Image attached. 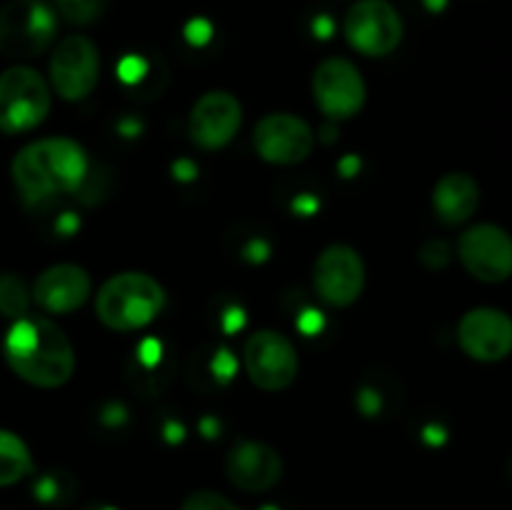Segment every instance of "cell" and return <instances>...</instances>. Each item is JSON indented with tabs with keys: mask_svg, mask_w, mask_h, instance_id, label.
Segmentation results:
<instances>
[{
	"mask_svg": "<svg viewBox=\"0 0 512 510\" xmlns=\"http://www.w3.org/2000/svg\"><path fill=\"white\" fill-rule=\"evenodd\" d=\"M458 258L463 268L480 283H503L512 275V238L505 228L478 223L458 240Z\"/></svg>",
	"mask_w": 512,
	"mask_h": 510,
	"instance_id": "obj_10",
	"label": "cell"
},
{
	"mask_svg": "<svg viewBox=\"0 0 512 510\" xmlns=\"http://www.w3.org/2000/svg\"><path fill=\"white\" fill-rule=\"evenodd\" d=\"M50 105L53 93L40 70L13 65L0 73V133H30L48 118Z\"/></svg>",
	"mask_w": 512,
	"mask_h": 510,
	"instance_id": "obj_4",
	"label": "cell"
},
{
	"mask_svg": "<svg viewBox=\"0 0 512 510\" xmlns=\"http://www.w3.org/2000/svg\"><path fill=\"white\" fill-rule=\"evenodd\" d=\"M10 175L20 198L43 205L58 195L75 193L88 178V153L73 138H40L18 150Z\"/></svg>",
	"mask_w": 512,
	"mask_h": 510,
	"instance_id": "obj_2",
	"label": "cell"
},
{
	"mask_svg": "<svg viewBox=\"0 0 512 510\" xmlns=\"http://www.w3.org/2000/svg\"><path fill=\"white\" fill-rule=\"evenodd\" d=\"M58 33V18L43 0H10L0 8V53L28 60L45 53Z\"/></svg>",
	"mask_w": 512,
	"mask_h": 510,
	"instance_id": "obj_5",
	"label": "cell"
},
{
	"mask_svg": "<svg viewBox=\"0 0 512 510\" xmlns=\"http://www.w3.org/2000/svg\"><path fill=\"white\" fill-rule=\"evenodd\" d=\"M245 373L250 383L268 393L290 388L298 378L300 360L293 340L280 330H255L243 350Z\"/></svg>",
	"mask_w": 512,
	"mask_h": 510,
	"instance_id": "obj_7",
	"label": "cell"
},
{
	"mask_svg": "<svg viewBox=\"0 0 512 510\" xmlns=\"http://www.w3.org/2000/svg\"><path fill=\"white\" fill-rule=\"evenodd\" d=\"M480 205V188L473 175L448 173L435 183L433 210L440 223L463 225L475 215Z\"/></svg>",
	"mask_w": 512,
	"mask_h": 510,
	"instance_id": "obj_17",
	"label": "cell"
},
{
	"mask_svg": "<svg viewBox=\"0 0 512 510\" xmlns=\"http://www.w3.org/2000/svg\"><path fill=\"white\" fill-rule=\"evenodd\" d=\"M165 308V290L153 275L140 270L115 273L95 295V315L115 333H133L153 323Z\"/></svg>",
	"mask_w": 512,
	"mask_h": 510,
	"instance_id": "obj_3",
	"label": "cell"
},
{
	"mask_svg": "<svg viewBox=\"0 0 512 510\" xmlns=\"http://www.w3.org/2000/svg\"><path fill=\"white\" fill-rule=\"evenodd\" d=\"M90 288L93 285H90L88 270L75 263H58L45 268L35 278L30 298L43 313L68 315L88 303Z\"/></svg>",
	"mask_w": 512,
	"mask_h": 510,
	"instance_id": "obj_15",
	"label": "cell"
},
{
	"mask_svg": "<svg viewBox=\"0 0 512 510\" xmlns=\"http://www.w3.org/2000/svg\"><path fill=\"white\" fill-rule=\"evenodd\" d=\"M420 260H423L428 268H443L450 260L448 245L440 243V240H430V243L423 245V250H420Z\"/></svg>",
	"mask_w": 512,
	"mask_h": 510,
	"instance_id": "obj_22",
	"label": "cell"
},
{
	"mask_svg": "<svg viewBox=\"0 0 512 510\" xmlns=\"http://www.w3.org/2000/svg\"><path fill=\"white\" fill-rule=\"evenodd\" d=\"M60 10L68 20L75 23H90L98 15V0H58Z\"/></svg>",
	"mask_w": 512,
	"mask_h": 510,
	"instance_id": "obj_21",
	"label": "cell"
},
{
	"mask_svg": "<svg viewBox=\"0 0 512 510\" xmlns=\"http://www.w3.org/2000/svg\"><path fill=\"white\" fill-rule=\"evenodd\" d=\"M313 285L320 300L333 308H348L365 290V263L350 245H328L313 265Z\"/></svg>",
	"mask_w": 512,
	"mask_h": 510,
	"instance_id": "obj_11",
	"label": "cell"
},
{
	"mask_svg": "<svg viewBox=\"0 0 512 510\" xmlns=\"http://www.w3.org/2000/svg\"><path fill=\"white\" fill-rule=\"evenodd\" d=\"M30 293L25 288L23 278L8 273L0 275V313L10 320H18L23 315H28L30 308Z\"/></svg>",
	"mask_w": 512,
	"mask_h": 510,
	"instance_id": "obj_19",
	"label": "cell"
},
{
	"mask_svg": "<svg viewBox=\"0 0 512 510\" xmlns=\"http://www.w3.org/2000/svg\"><path fill=\"white\" fill-rule=\"evenodd\" d=\"M50 88L68 103L85 100L100 80V50L88 35H65L48 63Z\"/></svg>",
	"mask_w": 512,
	"mask_h": 510,
	"instance_id": "obj_8",
	"label": "cell"
},
{
	"mask_svg": "<svg viewBox=\"0 0 512 510\" xmlns=\"http://www.w3.org/2000/svg\"><path fill=\"white\" fill-rule=\"evenodd\" d=\"M225 473L230 483L243 493H265L283 480L285 465L278 450L270 445L243 440L230 448L225 458Z\"/></svg>",
	"mask_w": 512,
	"mask_h": 510,
	"instance_id": "obj_16",
	"label": "cell"
},
{
	"mask_svg": "<svg viewBox=\"0 0 512 510\" xmlns=\"http://www.w3.org/2000/svg\"><path fill=\"white\" fill-rule=\"evenodd\" d=\"M90 510H113V508H90Z\"/></svg>",
	"mask_w": 512,
	"mask_h": 510,
	"instance_id": "obj_24",
	"label": "cell"
},
{
	"mask_svg": "<svg viewBox=\"0 0 512 510\" xmlns=\"http://www.w3.org/2000/svg\"><path fill=\"white\" fill-rule=\"evenodd\" d=\"M313 100L330 120H350L363 110L368 88L355 63L328 58L313 73Z\"/></svg>",
	"mask_w": 512,
	"mask_h": 510,
	"instance_id": "obj_9",
	"label": "cell"
},
{
	"mask_svg": "<svg viewBox=\"0 0 512 510\" xmlns=\"http://www.w3.org/2000/svg\"><path fill=\"white\" fill-rule=\"evenodd\" d=\"M345 40L365 58H385L403 43L405 25L390 0H355L345 13Z\"/></svg>",
	"mask_w": 512,
	"mask_h": 510,
	"instance_id": "obj_6",
	"label": "cell"
},
{
	"mask_svg": "<svg viewBox=\"0 0 512 510\" xmlns=\"http://www.w3.org/2000/svg\"><path fill=\"white\" fill-rule=\"evenodd\" d=\"M508 478H510V483H512V458H510V463H508Z\"/></svg>",
	"mask_w": 512,
	"mask_h": 510,
	"instance_id": "obj_23",
	"label": "cell"
},
{
	"mask_svg": "<svg viewBox=\"0 0 512 510\" xmlns=\"http://www.w3.org/2000/svg\"><path fill=\"white\" fill-rule=\"evenodd\" d=\"M253 148L270 165H298L313 153L315 133L300 115L268 113L255 125Z\"/></svg>",
	"mask_w": 512,
	"mask_h": 510,
	"instance_id": "obj_12",
	"label": "cell"
},
{
	"mask_svg": "<svg viewBox=\"0 0 512 510\" xmlns=\"http://www.w3.org/2000/svg\"><path fill=\"white\" fill-rule=\"evenodd\" d=\"M180 510H243L240 505H235L233 500L225 498L223 493H215V490H195L188 498L183 500Z\"/></svg>",
	"mask_w": 512,
	"mask_h": 510,
	"instance_id": "obj_20",
	"label": "cell"
},
{
	"mask_svg": "<svg viewBox=\"0 0 512 510\" xmlns=\"http://www.w3.org/2000/svg\"><path fill=\"white\" fill-rule=\"evenodd\" d=\"M243 125V105L228 90H210L195 100L188 118V133L198 148L223 150Z\"/></svg>",
	"mask_w": 512,
	"mask_h": 510,
	"instance_id": "obj_13",
	"label": "cell"
},
{
	"mask_svg": "<svg viewBox=\"0 0 512 510\" xmlns=\"http://www.w3.org/2000/svg\"><path fill=\"white\" fill-rule=\"evenodd\" d=\"M458 343L478 363H498L512 353V318L498 308H473L460 318Z\"/></svg>",
	"mask_w": 512,
	"mask_h": 510,
	"instance_id": "obj_14",
	"label": "cell"
},
{
	"mask_svg": "<svg viewBox=\"0 0 512 510\" xmlns=\"http://www.w3.org/2000/svg\"><path fill=\"white\" fill-rule=\"evenodd\" d=\"M5 363L35 388H60L75 373V348L60 325L45 315L13 320L3 340Z\"/></svg>",
	"mask_w": 512,
	"mask_h": 510,
	"instance_id": "obj_1",
	"label": "cell"
},
{
	"mask_svg": "<svg viewBox=\"0 0 512 510\" xmlns=\"http://www.w3.org/2000/svg\"><path fill=\"white\" fill-rule=\"evenodd\" d=\"M33 470V455L25 440L13 430L0 428V488L20 483Z\"/></svg>",
	"mask_w": 512,
	"mask_h": 510,
	"instance_id": "obj_18",
	"label": "cell"
}]
</instances>
